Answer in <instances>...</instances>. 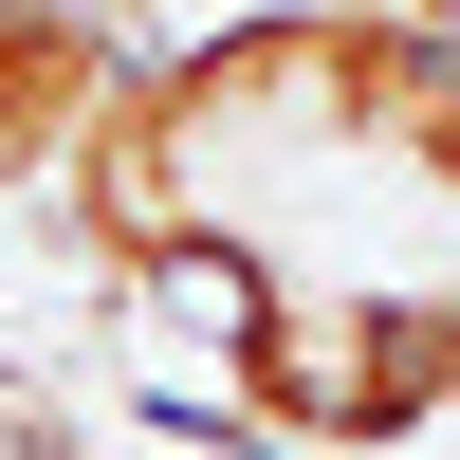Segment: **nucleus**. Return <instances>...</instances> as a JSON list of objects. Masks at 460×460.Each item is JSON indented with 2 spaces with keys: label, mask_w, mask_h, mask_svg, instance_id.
Returning a JSON list of instances; mask_svg holds the SVG:
<instances>
[{
  "label": "nucleus",
  "mask_w": 460,
  "mask_h": 460,
  "mask_svg": "<svg viewBox=\"0 0 460 460\" xmlns=\"http://www.w3.org/2000/svg\"><path fill=\"white\" fill-rule=\"evenodd\" d=\"M221 405L258 442L314 460H405L424 424H460V277H387V295H258L221 332Z\"/></svg>",
  "instance_id": "nucleus-1"
},
{
  "label": "nucleus",
  "mask_w": 460,
  "mask_h": 460,
  "mask_svg": "<svg viewBox=\"0 0 460 460\" xmlns=\"http://www.w3.org/2000/svg\"><path fill=\"white\" fill-rule=\"evenodd\" d=\"M221 240H240V221H221V147H203V111H184L166 56H129V93H111L93 147L56 166V258H74L93 295H203Z\"/></svg>",
  "instance_id": "nucleus-2"
},
{
  "label": "nucleus",
  "mask_w": 460,
  "mask_h": 460,
  "mask_svg": "<svg viewBox=\"0 0 460 460\" xmlns=\"http://www.w3.org/2000/svg\"><path fill=\"white\" fill-rule=\"evenodd\" d=\"M111 93H129V0H0V203H56Z\"/></svg>",
  "instance_id": "nucleus-3"
}]
</instances>
